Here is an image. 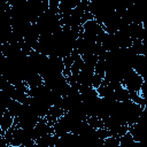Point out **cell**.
I'll use <instances>...</instances> for the list:
<instances>
[{
    "label": "cell",
    "mask_w": 147,
    "mask_h": 147,
    "mask_svg": "<svg viewBox=\"0 0 147 147\" xmlns=\"http://www.w3.org/2000/svg\"><path fill=\"white\" fill-rule=\"evenodd\" d=\"M115 100L118 101V102L130 101V92L124 86H121L119 88L115 90Z\"/></svg>",
    "instance_id": "277c9868"
},
{
    "label": "cell",
    "mask_w": 147,
    "mask_h": 147,
    "mask_svg": "<svg viewBox=\"0 0 147 147\" xmlns=\"http://www.w3.org/2000/svg\"><path fill=\"white\" fill-rule=\"evenodd\" d=\"M15 123V117L11 116L9 114V111H5L1 116V119H0V129H1V134H3L5 132H7Z\"/></svg>",
    "instance_id": "3957f363"
},
{
    "label": "cell",
    "mask_w": 147,
    "mask_h": 147,
    "mask_svg": "<svg viewBox=\"0 0 147 147\" xmlns=\"http://www.w3.org/2000/svg\"><path fill=\"white\" fill-rule=\"evenodd\" d=\"M140 95L144 98V100L147 102V79H144L142 86L140 88Z\"/></svg>",
    "instance_id": "52a82bcc"
},
{
    "label": "cell",
    "mask_w": 147,
    "mask_h": 147,
    "mask_svg": "<svg viewBox=\"0 0 147 147\" xmlns=\"http://www.w3.org/2000/svg\"><path fill=\"white\" fill-rule=\"evenodd\" d=\"M129 133L132 136L134 141L140 142L147 137V125L137 122L129 126Z\"/></svg>",
    "instance_id": "7a4b0ae2"
},
{
    "label": "cell",
    "mask_w": 147,
    "mask_h": 147,
    "mask_svg": "<svg viewBox=\"0 0 147 147\" xmlns=\"http://www.w3.org/2000/svg\"><path fill=\"white\" fill-rule=\"evenodd\" d=\"M131 49L137 55H147V42L145 41H133L131 45Z\"/></svg>",
    "instance_id": "5b68a950"
},
{
    "label": "cell",
    "mask_w": 147,
    "mask_h": 147,
    "mask_svg": "<svg viewBox=\"0 0 147 147\" xmlns=\"http://www.w3.org/2000/svg\"><path fill=\"white\" fill-rule=\"evenodd\" d=\"M106 71H107V63H106V60H102L100 59L95 67H94V75H98V76H101L105 78L106 76Z\"/></svg>",
    "instance_id": "8992f818"
},
{
    "label": "cell",
    "mask_w": 147,
    "mask_h": 147,
    "mask_svg": "<svg viewBox=\"0 0 147 147\" xmlns=\"http://www.w3.org/2000/svg\"><path fill=\"white\" fill-rule=\"evenodd\" d=\"M142 83H144V78L140 75H138L132 68L129 69L124 74L123 80H122L123 86L129 92H138V93H140V88L142 86Z\"/></svg>",
    "instance_id": "6da1fadb"
}]
</instances>
